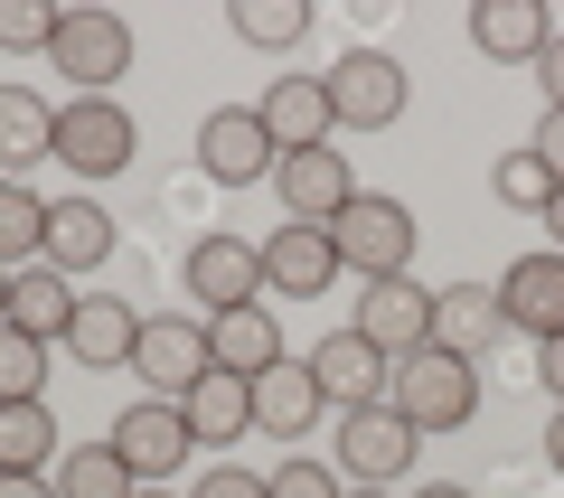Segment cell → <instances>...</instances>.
I'll list each match as a JSON object with an SVG mask.
<instances>
[{
  "mask_svg": "<svg viewBox=\"0 0 564 498\" xmlns=\"http://www.w3.org/2000/svg\"><path fill=\"white\" fill-rule=\"evenodd\" d=\"M414 423L395 414V404H358V414H339V470L348 489H386V479L414 470Z\"/></svg>",
  "mask_w": 564,
  "mask_h": 498,
  "instance_id": "9",
  "label": "cell"
},
{
  "mask_svg": "<svg viewBox=\"0 0 564 498\" xmlns=\"http://www.w3.org/2000/svg\"><path fill=\"white\" fill-rule=\"evenodd\" d=\"M39 160H57V104H39V85H0V180Z\"/></svg>",
  "mask_w": 564,
  "mask_h": 498,
  "instance_id": "23",
  "label": "cell"
},
{
  "mask_svg": "<svg viewBox=\"0 0 564 498\" xmlns=\"http://www.w3.org/2000/svg\"><path fill=\"white\" fill-rule=\"evenodd\" d=\"M132 339H141V311L113 292H76V320H66V358L76 367H132Z\"/></svg>",
  "mask_w": 564,
  "mask_h": 498,
  "instance_id": "18",
  "label": "cell"
},
{
  "mask_svg": "<svg viewBox=\"0 0 564 498\" xmlns=\"http://www.w3.org/2000/svg\"><path fill=\"white\" fill-rule=\"evenodd\" d=\"M321 414H329V396H321V377H311V358H282V367L254 377V423L273 442H311Z\"/></svg>",
  "mask_w": 564,
  "mask_h": 498,
  "instance_id": "19",
  "label": "cell"
},
{
  "mask_svg": "<svg viewBox=\"0 0 564 498\" xmlns=\"http://www.w3.org/2000/svg\"><path fill=\"white\" fill-rule=\"evenodd\" d=\"M386 404H395L414 433H462L480 414V367L452 358V348H414V358L386 367Z\"/></svg>",
  "mask_w": 564,
  "mask_h": 498,
  "instance_id": "1",
  "label": "cell"
},
{
  "mask_svg": "<svg viewBox=\"0 0 564 498\" xmlns=\"http://www.w3.org/2000/svg\"><path fill=\"white\" fill-rule=\"evenodd\" d=\"M273 188H282V207H292V226H329L348 198H358V170H348L339 141H329V151H282Z\"/></svg>",
  "mask_w": 564,
  "mask_h": 498,
  "instance_id": "14",
  "label": "cell"
},
{
  "mask_svg": "<svg viewBox=\"0 0 564 498\" xmlns=\"http://www.w3.org/2000/svg\"><path fill=\"white\" fill-rule=\"evenodd\" d=\"M0 320H10V273H0Z\"/></svg>",
  "mask_w": 564,
  "mask_h": 498,
  "instance_id": "42",
  "label": "cell"
},
{
  "mask_svg": "<svg viewBox=\"0 0 564 498\" xmlns=\"http://www.w3.org/2000/svg\"><path fill=\"white\" fill-rule=\"evenodd\" d=\"M66 320H76V282H66L57 263H20V273H10V329H29V339L57 348Z\"/></svg>",
  "mask_w": 564,
  "mask_h": 498,
  "instance_id": "25",
  "label": "cell"
},
{
  "mask_svg": "<svg viewBox=\"0 0 564 498\" xmlns=\"http://www.w3.org/2000/svg\"><path fill=\"white\" fill-rule=\"evenodd\" d=\"M329 245H339V273L386 282V273H414L423 226H414V207H404V198H377V188H358V198L329 217Z\"/></svg>",
  "mask_w": 564,
  "mask_h": 498,
  "instance_id": "2",
  "label": "cell"
},
{
  "mask_svg": "<svg viewBox=\"0 0 564 498\" xmlns=\"http://www.w3.org/2000/svg\"><path fill=\"white\" fill-rule=\"evenodd\" d=\"M358 339H377L386 358H414V348H433V292H423L414 273H386L358 292V320H348Z\"/></svg>",
  "mask_w": 564,
  "mask_h": 498,
  "instance_id": "11",
  "label": "cell"
},
{
  "mask_svg": "<svg viewBox=\"0 0 564 498\" xmlns=\"http://www.w3.org/2000/svg\"><path fill=\"white\" fill-rule=\"evenodd\" d=\"M545 236H555V255H564V188L545 198Z\"/></svg>",
  "mask_w": 564,
  "mask_h": 498,
  "instance_id": "39",
  "label": "cell"
},
{
  "mask_svg": "<svg viewBox=\"0 0 564 498\" xmlns=\"http://www.w3.org/2000/svg\"><path fill=\"white\" fill-rule=\"evenodd\" d=\"M57 498H141V479L122 470L113 442H85V452L57 461Z\"/></svg>",
  "mask_w": 564,
  "mask_h": 498,
  "instance_id": "29",
  "label": "cell"
},
{
  "mask_svg": "<svg viewBox=\"0 0 564 498\" xmlns=\"http://www.w3.org/2000/svg\"><path fill=\"white\" fill-rule=\"evenodd\" d=\"M57 0H0V47L10 57H29V47H57Z\"/></svg>",
  "mask_w": 564,
  "mask_h": 498,
  "instance_id": "32",
  "label": "cell"
},
{
  "mask_svg": "<svg viewBox=\"0 0 564 498\" xmlns=\"http://www.w3.org/2000/svg\"><path fill=\"white\" fill-rule=\"evenodd\" d=\"M348 498H386V489H348Z\"/></svg>",
  "mask_w": 564,
  "mask_h": 498,
  "instance_id": "44",
  "label": "cell"
},
{
  "mask_svg": "<svg viewBox=\"0 0 564 498\" xmlns=\"http://www.w3.org/2000/svg\"><path fill=\"white\" fill-rule=\"evenodd\" d=\"M39 255H47V198L29 180H0V273H20Z\"/></svg>",
  "mask_w": 564,
  "mask_h": 498,
  "instance_id": "27",
  "label": "cell"
},
{
  "mask_svg": "<svg viewBox=\"0 0 564 498\" xmlns=\"http://www.w3.org/2000/svg\"><path fill=\"white\" fill-rule=\"evenodd\" d=\"M0 498H57V479H29V470H0Z\"/></svg>",
  "mask_w": 564,
  "mask_h": 498,
  "instance_id": "38",
  "label": "cell"
},
{
  "mask_svg": "<svg viewBox=\"0 0 564 498\" xmlns=\"http://www.w3.org/2000/svg\"><path fill=\"white\" fill-rule=\"evenodd\" d=\"M329 104H339V132H395L404 104H414V76L386 47H348L329 66Z\"/></svg>",
  "mask_w": 564,
  "mask_h": 498,
  "instance_id": "4",
  "label": "cell"
},
{
  "mask_svg": "<svg viewBox=\"0 0 564 498\" xmlns=\"http://www.w3.org/2000/svg\"><path fill=\"white\" fill-rule=\"evenodd\" d=\"M39 263H57L66 282L95 273V263H113V217H104L95 198H47V255Z\"/></svg>",
  "mask_w": 564,
  "mask_h": 498,
  "instance_id": "22",
  "label": "cell"
},
{
  "mask_svg": "<svg viewBox=\"0 0 564 498\" xmlns=\"http://www.w3.org/2000/svg\"><path fill=\"white\" fill-rule=\"evenodd\" d=\"M29 396H47V339L0 320V404H29Z\"/></svg>",
  "mask_w": 564,
  "mask_h": 498,
  "instance_id": "30",
  "label": "cell"
},
{
  "mask_svg": "<svg viewBox=\"0 0 564 498\" xmlns=\"http://www.w3.org/2000/svg\"><path fill=\"white\" fill-rule=\"evenodd\" d=\"M207 320H188V311H161V320H141V339H132V377L151 386L161 404H188V386L207 377Z\"/></svg>",
  "mask_w": 564,
  "mask_h": 498,
  "instance_id": "6",
  "label": "cell"
},
{
  "mask_svg": "<svg viewBox=\"0 0 564 498\" xmlns=\"http://www.w3.org/2000/svg\"><path fill=\"white\" fill-rule=\"evenodd\" d=\"M66 461V433H57V414H47V396H29V404H0V470H29V479H47Z\"/></svg>",
  "mask_w": 564,
  "mask_h": 498,
  "instance_id": "26",
  "label": "cell"
},
{
  "mask_svg": "<svg viewBox=\"0 0 564 498\" xmlns=\"http://www.w3.org/2000/svg\"><path fill=\"white\" fill-rule=\"evenodd\" d=\"M329 282H339V245H329V226H273V236H263V292L321 301Z\"/></svg>",
  "mask_w": 564,
  "mask_h": 498,
  "instance_id": "16",
  "label": "cell"
},
{
  "mask_svg": "<svg viewBox=\"0 0 564 498\" xmlns=\"http://www.w3.org/2000/svg\"><path fill=\"white\" fill-rule=\"evenodd\" d=\"M536 85H545V113H564V29H555V47L536 57Z\"/></svg>",
  "mask_w": 564,
  "mask_h": 498,
  "instance_id": "36",
  "label": "cell"
},
{
  "mask_svg": "<svg viewBox=\"0 0 564 498\" xmlns=\"http://www.w3.org/2000/svg\"><path fill=\"white\" fill-rule=\"evenodd\" d=\"M527 151L555 170V188H564V113H536V132H527Z\"/></svg>",
  "mask_w": 564,
  "mask_h": 498,
  "instance_id": "35",
  "label": "cell"
},
{
  "mask_svg": "<svg viewBox=\"0 0 564 498\" xmlns=\"http://www.w3.org/2000/svg\"><path fill=\"white\" fill-rule=\"evenodd\" d=\"M263 498H348V489H339V470H329V461L292 452V461H282L273 479H263Z\"/></svg>",
  "mask_w": 564,
  "mask_h": 498,
  "instance_id": "33",
  "label": "cell"
},
{
  "mask_svg": "<svg viewBox=\"0 0 564 498\" xmlns=\"http://www.w3.org/2000/svg\"><path fill=\"white\" fill-rule=\"evenodd\" d=\"M188 498H263V479L236 470V461H217V470H198V489H188Z\"/></svg>",
  "mask_w": 564,
  "mask_h": 498,
  "instance_id": "34",
  "label": "cell"
},
{
  "mask_svg": "<svg viewBox=\"0 0 564 498\" xmlns=\"http://www.w3.org/2000/svg\"><path fill=\"white\" fill-rule=\"evenodd\" d=\"M499 311H508V329H527V339H564V255L545 245V255H518L499 273Z\"/></svg>",
  "mask_w": 564,
  "mask_h": 498,
  "instance_id": "15",
  "label": "cell"
},
{
  "mask_svg": "<svg viewBox=\"0 0 564 498\" xmlns=\"http://www.w3.org/2000/svg\"><path fill=\"white\" fill-rule=\"evenodd\" d=\"M47 66H57L76 95H113V85L132 76V20H113V10H66Z\"/></svg>",
  "mask_w": 564,
  "mask_h": 498,
  "instance_id": "3",
  "label": "cell"
},
{
  "mask_svg": "<svg viewBox=\"0 0 564 498\" xmlns=\"http://www.w3.org/2000/svg\"><path fill=\"white\" fill-rule=\"evenodd\" d=\"M226 29H236L245 47H302L311 39V0H236V10H226Z\"/></svg>",
  "mask_w": 564,
  "mask_h": 498,
  "instance_id": "28",
  "label": "cell"
},
{
  "mask_svg": "<svg viewBox=\"0 0 564 498\" xmlns=\"http://www.w3.org/2000/svg\"><path fill=\"white\" fill-rule=\"evenodd\" d=\"M470 47L480 57H508V66H536L555 47V10L545 0H480L470 10Z\"/></svg>",
  "mask_w": 564,
  "mask_h": 498,
  "instance_id": "20",
  "label": "cell"
},
{
  "mask_svg": "<svg viewBox=\"0 0 564 498\" xmlns=\"http://www.w3.org/2000/svg\"><path fill=\"white\" fill-rule=\"evenodd\" d=\"M414 498H470V489H452V479H433V489H414Z\"/></svg>",
  "mask_w": 564,
  "mask_h": 498,
  "instance_id": "41",
  "label": "cell"
},
{
  "mask_svg": "<svg viewBox=\"0 0 564 498\" xmlns=\"http://www.w3.org/2000/svg\"><path fill=\"white\" fill-rule=\"evenodd\" d=\"M536 386L564 404V339H545V348H536Z\"/></svg>",
  "mask_w": 564,
  "mask_h": 498,
  "instance_id": "37",
  "label": "cell"
},
{
  "mask_svg": "<svg viewBox=\"0 0 564 498\" xmlns=\"http://www.w3.org/2000/svg\"><path fill=\"white\" fill-rule=\"evenodd\" d=\"M545 461L564 470V404H555V423H545Z\"/></svg>",
  "mask_w": 564,
  "mask_h": 498,
  "instance_id": "40",
  "label": "cell"
},
{
  "mask_svg": "<svg viewBox=\"0 0 564 498\" xmlns=\"http://www.w3.org/2000/svg\"><path fill=\"white\" fill-rule=\"evenodd\" d=\"M141 498H180V489H141Z\"/></svg>",
  "mask_w": 564,
  "mask_h": 498,
  "instance_id": "43",
  "label": "cell"
},
{
  "mask_svg": "<svg viewBox=\"0 0 564 498\" xmlns=\"http://www.w3.org/2000/svg\"><path fill=\"white\" fill-rule=\"evenodd\" d=\"M104 442L122 452V470H132L141 489H161V479L180 470L188 452H198V433H188V414H180V404H161V396L122 404V414H113V433H104Z\"/></svg>",
  "mask_w": 564,
  "mask_h": 498,
  "instance_id": "8",
  "label": "cell"
},
{
  "mask_svg": "<svg viewBox=\"0 0 564 498\" xmlns=\"http://www.w3.org/2000/svg\"><path fill=\"white\" fill-rule=\"evenodd\" d=\"M188 433H198V452H226V442L254 433V377H226V367H207L198 386H188Z\"/></svg>",
  "mask_w": 564,
  "mask_h": 498,
  "instance_id": "21",
  "label": "cell"
},
{
  "mask_svg": "<svg viewBox=\"0 0 564 498\" xmlns=\"http://www.w3.org/2000/svg\"><path fill=\"white\" fill-rule=\"evenodd\" d=\"M207 358H217L226 377H263V367H282V320L263 311V301L217 311V320H207Z\"/></svg>",
  "mask_w": 564,
  "mask_h": 498,
  "instance_id": "24",
  "label": "cell"
},
{
  "mask_svg": "<svg viewBox=\"0 0 564 498\" xmlns=\"http://www.w3.org/2000/svg\"><path fill=\"white\" fill-rule=\"evenodd\" d=\"M198 170L217 188H263L282 170V151H273V132H263L254 104H217V113L198 122Z\"/></svg>",
  "mask_w": 564,
  "mask_h": 498,
  "instance_id": "7",
  "label": "cell"
},
{
  "mask_svg": "<svg viewBox=\"0 0 564 498\" xmlns=\"http://www.w3.org/2000/svg\"><path fill=\"white\" fill-rule=\"evenodd\" d=\"M508 339V311H499V282H443L433 292V348H452V358H499Z\"/></svg>",
  "mask_w": 564,
  "mask_h": 498,
  "instance_id": "13",
  "label": "cell"
},
{
  "mask_svg": "<svg viewBox=\"0 0 564 498\" xmlns=\"http://www.w3.org/2000/svg\"><path fill=\"white\" fill-rule=\"evenodd\" d=\"M180 273H188V301H198L207 320H217V311H245V301H263V245H245V236H198Z\"/></svg>",
  "mask_w": 564,
  "mask_h": 498,
  "instance_id": "10",
  "label": "cell"
},
{
  "mask_svg": "<svg viewBox=\"0 0 564 498\" xmlns=\"http://www.w3.org/2000/svg\"><path fill=\"white\" fill-rule=\"evenodd\" d=\"M132 151H141V132H132V113H122V95L57 104V160L76 180H113V170H132Z\"/></svg>",
  "mask_w": 564,
  "mask_h": 498,
  "instance_id": "5",
  "label": "cell"
},
{
  "mask_svg": "<svg viewBox=\"0 0 564 498\" xmlns=\"http://www.w3.org/2000/svg\"><path fill=\"white\" fill-rule=\"evenodd\" d=\"M386 348L358 339V329H329L321 348H311V377H321V396L339 404V414H358V404H386Z\"/></svg>",
  "mask_w": 564,
  "mask_h": 498,
  "instance_id": "17",
  "label": "cell"
},
{
  "mask_svg": "<svg viewBox=\"0 0 564 498\" xmlns=\"http://www.w3.org/2000/svg\"><path fill=\"white\" fill-rule=\"evenodd\" d=\"M254 113H263V132H273V151H329V141H339L329 76H273Z\"/></svg>",
  "mask_w": 564,
  "mask_h": 498,
  "instance_id": "12",
  "label": "cell"
},
{
  "mask_svg": "<svg viewBox=\"0 0 564 498\" xmlns=\"http://www.w3.org/2000/svg\"><path fill=\"white\" fill-rule=\"evenodd\" d=\"M489 188H499V207H518V217H545V198H555V170H545L536 151H508L499 170H489Z\"/></svg>",
  "mask_w": 564,
  "mask_h": 498,
  "instance_id": "31",
  "label": "cell"
}]
</instances>
